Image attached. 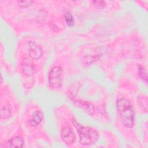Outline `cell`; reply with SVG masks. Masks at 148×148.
Segmentation results:
<instances>
[{"mask_svg": "<svg viewBox=\"0 0 148 148\" xmlns=\"http://www.w3.org/2000/svg\"><path fill=\"white\" fill-rule=\"evenodd\" d=\"M116 108L123 125L132 128L134 125V113L130 101L126 98H120L117 101Z\"/></svg>", "mask_w": 148, "mask_h": 148, "instance_id": "6da1fadb", "label": "cell"}, {"mask_svg": "<svg viewBox=\"0 0 148 148\" xmlns=\"http://www.w3.org/2000/svg\"><path fill=\"white\" fill-rule=\"evenodd\" d=\"M72 123L79 135L82 145H90L94 144L98 140V134L95 130L89 127L82 126L76 120H72Z\"/></svg>", "mask_w": 148, "mask_h": 148, "instance_id": "7a4b0ae2", "label": "cell"}, {"mask_svg": "<svg viewBox=\"0 0 148 148\" xmlns=\"http://www.w3.org/2000/svg\"><path fill=\"white\" fill-rule=\"evenodd\" d=\"M48 81L50 87L57 89L61 87L63 81V71L59 66H54L48 75Z\"/></svg>", "mask_w": 148, "mask_h": 148, "instance_id": "3957f363", "label": "cell"}, {"mask_svg": "<svg viewBox=\"0 0 148 148\" xmlns=\"http://www.w3.org/2000/svg\"><path fill=\"white\" fill-rule=\"evenodd\" d=\"M61 137L66 144L71 145L75 140V136L72 130L68 126L63 127L61 131Z\"/></svg>", "mask_w": 148, "mask_h": 148, "instance_id": "277c9868", "label": "cell"}, {"mask_svg": "<svg viewBox=\"0 0 148 148\" xmlns=\"http://www.w3.org/2000/svg\"><path fill=\"white\" fill-rule=\"evenodd\" d=\"M29 55L30 57L34 60H38L40 58L42 54L41 47L34 42H29Z\"/></svg>", "mask_w": 148, "mask_h": 148, "instance_id": "5b68a950", "label": "cell"}, {"mask_svg": "<svg viewBox=\"0 0 148 148\" xmlns=\"http://www.w3.org/2000/svg\"><path fill=\"white\" fill-rule=\"evenodd\" d=\"M21 69L23 73L28 76L32 75L35 73L34 64L31 60L27 58L23 60L21 64Z\"/></svg>", "mask_w": 148, "mask_h": 148, "instance_id": "8992f818", "label": "cell"}, {"mask_svg": "<svg viewBox=\"0 0 148 148\" xmlns=\"http://www.w3.org/2000/svg\"><path fill=\"white\" fill-rule=\"evenodd\" d=\"M44 117L43 114L40 111H35L32 115V117L29 119L28 123L32 127H36L43 120Z\"/></svg>", "mask_w": 148, "mask_h": 148, "instance_id": "52a82bcc", "label": "cell"}, {"mask_svg": "<svg viewBox=\"0 0 148 148\" xmlns=\"http://www.w3.org/2000/svg\"><path fill=\"white\" fill-rule=\"evenodd\" d=\"M24 145L23 139L18 136L12 138L6 143V147H22Z\"/></svg>", "mask_w": 148, "mask_h": 148, "instance_id": "ba28073f", "label": "cell"}, {"mask_svg": "<svg viewBox=\"0 0 148 148\" xmlns=\"http://www.w3.org/2000/svg\"><path fill=\"white\" fill-rule=\"evenodd\" d=\"M11 113V108L9 105L4 106L1 109V119H6L9 117Z\"/></svg>", "mask_w": 148, "mask_h": 148, "instance_id": "9c48e42d", "label": "cell"}, {"mask_svg": "<svg viewBox=\"0 0 148 148\" xmlns=\"http://www.w3.org/2000/svg\"><path fill=\"white\" fill-rule=\"evenodd\" d=\"M138 73H139V75L140 76V77L144 80L145 82H147V73L145 69V68L141 65H139V66H138Z\"/></svg>", "mask_w": 148, "mask_h": 148, "instance_id": "30bf717a", "label": "cell"}, {"mask_svg": "<svg viewBox=\"0 0 148 148\" xmlns=\"http://www.w3.org/2000/svg\"><path fill=\"white\" fill-rule=\"evenodd\" d=\"M64 16L66 24L70 27L72 26L74 24V20L72 14L69 12H66L65 13Z\"/></svg>", "mask_w": 148, "mask_h": 148, "instance_id": "8fae6325", "label": "cell"}, {"mask_svg": "<svg viewBox=\"0 0 148 148\" xmlns=\"http://www.w3.org/2000/svg\"><path fill=\"white\" fill-rule=\"evenodd\" d=\"M18 5L21 8H25L29 6L33 3L32 1H17Z\"/></svg>", "mask_w": 148, "mask_h": 148, "instance_id": "7c38bea8", "label": "cell"}, {"mask_svg": "<svg viewBox=\"0 0 148 148\" xmlns=\"http://www.w3.org/2000/svg\"><path fill=\"white\" fill-rule=\"evenodd\" d=\"M92 3L94 4V5H95L97 8H103L104 7L105 5V3L103 1H93Z\"/></svg>", "mask_w": 148, "mask_h": 148, "instance_id": "4fadbf2b", "label": "cell"}]
</instances>
